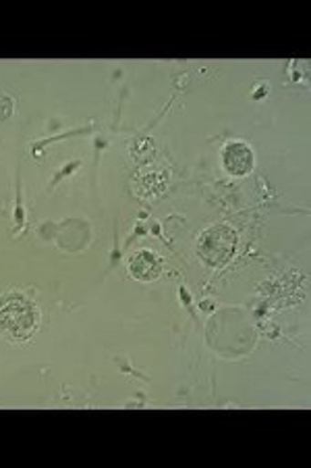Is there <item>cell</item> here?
<instances>
[{
	"label": "cell",
	"mask_w": 311,
	"mask_h": 468,
	"mask_svg": "<svg viewBox=\"0 0 311 468\" xmlns=\"http://www.w3.org/2000/svg\"><path fill=\"white\" fill-rule=\"evenodd\" d=\"M234 248H237V233L226 228V225L210 228L202 233L200 241H197V250L210 267L224 264L234 254Z\"/></svg>",
	"instance_id": "7a4b0ae2"
},
{
	"label": "cell",
	"mask_w": 311,
	"mask_h": 468,
	"mask_svg": "<svg viewBox=\"0 0 311 468\" xmlns=\"http://www.w3.org/2000/svg\"><path fill=\"white\" fill-rule=\"evenodd\" d=\"M223 163L231 176H249L254 169V150L243 142H231L223 150Z\"/></svg>",
	"instance_id": "3957f363"
},
{
	"label": "cell",
	"mask_w": 311,
	"mask_h": 468,
	"mask_svg": "<svg viewBox=\"0 0 311 468\" xmlns=\"http://www.w3.org/2000/svg\"><path fill=\"white\" fill-rule=\"evenodd\" d=\"M161 259L148 250L138 252L131 259V262H129V271H131V275L135 279H140V282H151V279H156L161 275Z\"/></svg>",
	"instance_id": "277c9868"
},
{
	"label": "cell",
	"mask_w": 311,
	"mask_h": 468,
	"mask_svg": "<svg viewBox=\"0 0 311 468\" xmlns=\"http://www.w3.org/2000/svg\"><path fill=\"white\" fill-rule=\"evenodd\" d=\"M40 324V313L32 300L21 293H6L0 300V329L15 339H27Z\"/></svg>",
	"instance_id": "6da1fadb"
}]
</instances>
